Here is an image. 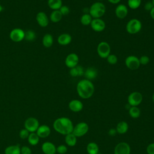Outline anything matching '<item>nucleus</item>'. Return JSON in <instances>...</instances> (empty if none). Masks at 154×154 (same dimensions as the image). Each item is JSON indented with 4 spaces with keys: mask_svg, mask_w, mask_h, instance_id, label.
<instances>
[{
    "mask_svg": "<svg viewBox=\"0 0 154 154\" xmlns=\"http://www.w3.org/2000/svg\"><path fill=\"white\" fill-rule=\"evenodd\" d=\"M76 91L79 96L82 99L90 98L94 92V85L91 81L87 79H81L76 85Z\"/></svg>",
    "mask_w": 154,
    "mask_h": 154,
    "instance_id": "obj_1",
    "label": "nucleus"
},
{
    "mask_svg": "<svg viewBox=\"0 0 154 154\" xmlns=\"http://www.w3.org/2000/svg\"><path fill=\"white\" fill-rule=\"evenodd\" d=\"M53 127L58 133L66 135L72 132L74 126L70 119L61 117L57 119L54 122Z\"/></svg>",
    "mask_w": 154,
    "mask_h": 154,
    "instance_id": "obj_2",
    "label": "nucleus"
},
{
    "mask_svg": "<svg viewBox=\"0 0 154 154\" xmlns=\"http://www.w3.org/2000/svg\"><path fill=\"white\" fill-rule=\"evenodd\" d=\"M106 12V7L101 2H96L91 4L89 8L88 13L93 19L101 18Z\"/></svg>",
    "mask_w": 154,
    "mask_h": 154,
    "instance_id": "obj_3",
    "label": "nucleus"
},
{
    "mask_svg": "<svg viewBox=\"0 0 154 154\" xmlns=\"http://www.w3.org/2000/svg\"><path fill=\"white\" fill-rule=\"evenodd\" d=\"M142 28L141 22L137 19H132L129 20L126 25V30L130 34H135L138 33Z\"/></svg>",
    "mask_w": 154,
    "mask_h": 154,
    "instance_id": "obj_4",
    "label": "nucleus"
},
{
    "mask_svg": "<svg viewBox=\"0 0 154 154\" xmlns=\"http://www.w3.org/2000/svg\"><path fill=\"white\" fill-rule=\"evenodd\" d=\"M97 53L101 58H106L111 53V47L108 43L100 42L97 46Z\"/></svg>",
    "mask_w": 154,
    "mask_h": 154,
    "instance_id": "obj_5",
    "label": "nucleus"
},
{
    "mask_svg": "<svg viewBox=\"0 0 154 154\" xmlns=\"http://www.w3.org/2000/svg\"><path fill=\"white\" fill-rule=\"evenodd\" d=\"M89 126L85 122H80L76 124L74 127L72 133L76 137H81L85 135L88 131Z\"/></svg>",
    "mask_w": 154,
    "mask_h": 154,
    "instance_id": "obj_6",
    "label": "nucleus"
},
{
    "mask_svg": "<svg viewBox=\"0 0 154 154\" xmlns=\"http://www.w3.org/2000/svg\"><path fill=\"white\" fill-rule=\"evenodd\" d=\"M143 100V95L138 91L131 93L128 97V102L131 106H137Z\"/></svg>",
    "mask_w": 154,
    "mask_h": 154,
    "instance_id": "obj_7",
    "label": "nucleus"
},
{
    "mask_svg": "<svg viewBox=\"0 0 154 154\" xmlns=\"http://www.w3.org/2000/svg\"><path fill=\"white\" fill-rule=\"evenodd\" d=\"M40 124L38 120L35 117H28L26 119L24 123L25 128L28 130L30 133L35 132L39 127Z\"/></svg>",
    "mask_w": 154,
    "mask_h": 154,
    "instance_id": "obj_8",
    "label": "nucleus"
},
{
    "mask_svg": "<svg viewBox=\"0 0 154 154\" xmlns=\"http://www.w3.org/2000/svg\"><path fill=\"white\" fill-rule=\"evenodd\" d=\"M126 66L130 70H135L139 68L140 66V63L139 61V58L135 55H129L128 56L125 61Z\"/></svg>",
    "mask_w": 154,
    "mask_h": 154,
    "instance_id": "obj_9",
    "label": "nucleus"
},
{
    "mask_svg": "<svg viewBox=\"0 0 154 154\" xmlns=\"http://www.w3.org/2000/svg\"><path fill=\"white\" fill-rule=\"evenodd\" d=\"M9 37L14 42H20L25 38V31L21 28H14L10 31Z\"/></svg>",
    "mask_w": 154,
    "mask_h": 154,
    "instance_id": "obj_10",
    "label": "nucleus"
},
{
    "mask_svg": "<svg viewBox=\"0 0 154 154\" xmlns=\"http://www.w3.org/2000/svg\"><path fill=\"white\" fill-rule=\"evenodd\" d=\"M79 57L75 53H70L68 54L65 58V65L69 69L76 67L79 63Z\"/></svg>",
    "mask_w": 154,
    "mask_h": 154,
    "instance_id": "obj_11",
    "label": "nucleus"
},
{
    "mask_svg": "<svg viewBox=\"0 0 154 154\" xmlns=\"http://www.w3.org/2000/svg\"><path fill=\"white\" fill-rule=\"evenodd\" d=\"M90 25L94 31L97 32L103 31L106 27L105 22L101 18L93 19Z\"/></svg>",
    "mask_w": 154,
    "mask_h": 154,
    "instance_id": "obj_12",
    "label": "nucleus"
},
{
    "mask_svg": "<svg viewBox=\"0 0 154 154\" xmlns=\"http://www.w3.org/2000/svg\"><path fill=\"white\" fill-rule=\"evenodd\" d=\"M130 146L126 142L118 143L114 148V154H130Z\"/></svg>",
    "mask_w": 154,
    "mask_h": 154,
    "instance_id": "obj_13",
    "label": "nucleus"
},
{
    "mask_svg": "<svg viewBox=\"0 0 154 154\" xmlns=\"http://www.w3.org/2000/svg\"><path fill=\"white\" fill-rule=\"evenodd\" d=\"M115 14L117 18L120 19H125L128 14V7L123 4H118L115 9Z\"/></svg>",
    "mask_w": 154,
    "mask_h": 154,
    "instance_id": "obj_14",
    "label": "nucleus"
},
{
    "mask_svg": "<svg viewBox=\"0 0 154 154\" xmlns=\"http://www.w3.org/2000/svg\"><path fill=\"white\" fill-rule=\"evenodd\" d=\"M36 21L37 23L41 27H46L49 23V19L48 17L47 14L43 11L38 12L35 17Z\"/></svg>",
    "mask_w": 154,
    "mask_h": 154,
    "instance_id": "obj_15",
    "label": "nucleus"
},
{
    "mask_svg": "<svg viewBox=\"0 0 154 154\" xmlns=\"http://www.w3.org/2000/svg\"><path fill=\"white\" fill-rule=\"evenodd\" d=\"M42 152L45 154H55L57 152V147L55 144L49 141L43 143L41 147Z\"/></svg>",
    "mask_w": 154,
    "mask_h": 154,
    "instance_id": "obj_16",
    "label": "nucleus"
},
{
    "mask_svg": "<svg viewBox=\"0 0 154 154\" xmlns=\"http://www.w3.org/2000/svg\"><path fill=\"white\" fill-rule=\"evenodd\" d=\"M35 132L40 138H46L51 134V129L48 125H42L39 126Z\"/></svg>",
    "mask_w": 154,
    "mask_h": 154,
    "instance_id": "obj_17",
    "label": "nucleus"
},
{
    "mask_svg": "<svg viewBox=\"0 0 154 154\" xmlns=\"http://www.w3.org/2000/svg\"><path fill=\"white\" fill-rule=\"evenodd\" d=\"M69 108L72 111L78 112L82 109L83 103L79 100L73 99L69 103Z\"/></svg>",
    "mask_w": 154,
    "mask_h": 154,
    "instance_id": "obj_18",
    "label": "nucleus"
},
{
    "mask_svg": "<svg viewBox=\"0 0 154 154\" xmlns=\"http://www.w3.org/2000/svg\"><path fill=\"white\" fill-rule=\"evenodd\" d=\"M97 74H98V72L97 69H95L94 67H88L85 70L84 76L85 77V79L91 81L97 77Z\"/></svg>",
    "mask_w": 154,
    "mask_h": 154,
    "instance_id": "obj_19",
    "label": "nucleus"
},
{
    "mask_svg": "<svg viewBox=\"0 0 154 154\" xmlns=\"http://www.w3.org/2000/svg\"><path fill=\"white\" fill-rule=\"evenodd\" d=\"M72 36L67 33H63L60 34L57 38V42L59 45L61 46H66L72 42Z\"/></svg>",
    "mask_w": 154,
    "mask_h": 154,
    "instance_id": "obj_20",
    "label": "nucleus"
},
{
    "mask_svg": "<svg viewBox=\"0 0 154 154\" xmlns=\"http://www.w3.org/2000/svg\"><path fill=\"white\" fill-rule=\"evenodd\" d=\"M54 43L53 36L49 33L44 35L42 38V44L44 47L49 48H51Z\"/></svg>",
    "mask_w": 154,
    "mask_h": 154,
    "instance_id": "obj_21",
    "label": "nucleus"
},
{
    "mask_svg": "<svg viewBox=\"0 0 154 154\" xmlns=\"http://www.w3.org/2000/svg\"><path fill=\"white\" fill-rule=\"evenodd\" d=\"M63 16L61 14L59 10H52V11L50 14L49 19L53 23H57V22H59L62 19Z\"/></svg>",
    "mask_w": 154,
    "mask_h": 154,
    "instance_id": "obj_22",
    "label": "nucleus"
},
{
    "mask_svg": "<svg viewBox=\"0 0 154 154\" xmlns=\"http://www.w3.org/2000/svg\"><path fill=\"white\" fill-rule=\"evenodd\" d=\"M76 137L72 132L66 135L65 137V142L66 144L70 147L75 146L77 142Z\"/></svg>",
    "mask_w": 154,
    "mask_h": 154,
    "instance_id": "obj_23",
    "label": "nucleus"
},
{
    "mask_svg": "<svg viewBox=\"0 0 154 154\" xmlns=\"http://www.w3.org/2000/svg\"><path fill=\"white\" fill-rule=\"evenodd\" d=\"M128 128L129 127H128V123L125 121H122V122H120L117 125L116 129L117 133L120 134H124L128 131Z\"/></svg>",
    "mask_w": 154,
    "mask_h": 154,
    "instance_id": "obj_24",
    "label": "nucleus"
},
{
    "mask_svg": "<svg viewBox=\"0 0 154 154\" xmlns=\"http://www.w3.org/2000/svg\"><path fill=\"white\" fill-rule=\"evenodd\" d=\"M48 5L52 10H58L63 5L62 0H48Z\"/></svg>",
    "mask_w": 154,
    "mask_h": 154,
    "instance_id": "obj_25",
    "label": "nucleus"
},
{
    "mask_svg": "<svg viewBox=\"0 0 154 154\" xmlns=\"http://www.w3.org/2000/svg\"><path fill=\"white\" fill-rule=\"evenodd\" d=\"M5 154H20V147L19 145H11L4 150Z\"/></svg>",
    "mask_w": 154,
    "mask_h": 154,
    "instance_id": "obj_26",
    "label": "nucleus"
},
{
    "mask_svg": "<svg viewBox=\"0 0 154 154\" xmlns=\"http://www.w3.org/2000/svg\"><path fill=\"white\" fill-rule=\"evenodd\" d=\"M99 146L94 142L89 143L87 146V151L88 154H98Z\"/></svg>",
    "mask_w": 154,
    "mask_h": 154,
    "instance_id": "obj_27",
    "label": "nucleus"
},
{
    "mask_svg": "<svg viewBox=\"0 0 154 154\" xmlns=\"http://www.w3.org/2000/svg\"><path fill=\"white\" fill-rule=\"evenodd\" d=\"M27 139L31 145L36 146L39 143L40 137L37 135L36 132H31Z\"/></svg>",
    "mask_w": 154,
    "mask_h": 154,
    "instance_id": "obj_28",
    "label": "nucleus"
},
{
    "mask_svg": "<svg viewBox=\"0 0 154 154\" xmlns=\"http://www.w3.org/2000/svg\"><path fill=\"white\" fill-rule=\"evenodd\" d=\"M92 19L93 18L89 13H84L81 16L80 18V22L82 25L84 26H88L90 25Z\"/></svg>",
    "mask_w": 154,
    "mask_h": 154,
    "instance_id": "obj_29",
    "label": "nucleus"
},
{
    "mask_svg": "<svg viewBox=\"0 0 154 154\" xmlns=\"http://www.w3.org/2000/svg\"><path fill=\"white\" fill-rule=\"evenodd\" d=\"M36 38V34L34 31L29 29L25 31V40L28 42H33Z\"/></svg>",
    "mask_w": 154,
    "mask_h": 154,
    "instance_id": "obj_30",
    "label": "nucleus"
},
{
    "mask_svg": "<svg viewBox=\"0 0 154 154\" xmlns=\"http://www.w3.org/2000/svg\"><path fill=\"white\" fill-rule=\"evenodd\" d=\"M129 114L130 116L134 119H137L141 114L140 109L137 106H131L129 109Z\"/></svg>",
    "mask_w": 154,
    "mask_h": 154,
    "instance_id": "obj_31",
    "label": "nucleus"
},
{
    "mask_svg": "<svg viewBox=\"0 0 154 154\" xmlns=\"http://www.w3.org/2000/svg\"><path fill=\"white\" fill-rule=\"evenodd\" d=\"M141 0H128V6L131 9L136 10L140 7Z\"/></svg>",
    "mask_w": 154,
    "mask_h": 154,
    "instance_id": "obj_32",
    "label": "nucleus"
},
{
    "mask_svg": "<svg viewBox=\"0 0 154 154\" xmlns=\"http://www.w3.org/2000/svg\"><path fill=\"white\" fill-rule=\"evenodd\" d=\"M107 62L111 65L116 64L118 61V58L115 54H109L106 58Z\"/></svg>",
    "mask_w": 154,
    "mask_h": 154,
    "instance_id": "obj_33",
    "label": "nucleus"
},
{
    "mask_svg": "<svg viewBox=\"0 0 154 154\" xmlns=\"http://www.w3.org/2000/svg\"><path fill=\"white\" fill-rule=\"evenodd\" d=\"M29 134L30 132L28 130H26L25 128H23L20 131L19 135L21 139L24 140L28 138Z\"/></svg>",
    "mask_w": 154,
    "mask_h": 154,
    "instance_id": "obj_34",
    "label": "nucleus"
},
{
    "mask_svg": "<svg viewBox=\"0 0 154 154\" xmlns=\"http://www.w3.org/2000/svg\"><path fill=\"white\" fill-rule=\"evenodd\" d=\"M140 65H146L150 61V58L147 55H142L139 58Z\"/></svg>",
    "mask_w": 154,
    "mask_h": 154,
    "instance_id": "obj_35",
    "label": "nucleus"
},
{
    "mask_svg": "<svg viewBox=\"0 0 154 154\" xmlns=\"http://www.w3.org/2000/svg\"><path fill=\"white\" fill-rule=\"evenodd\" d=\"M59 11L61 13L63 16H66L69 14L70 13V8L67 5H62L61 8L59 9Z\"/></svg>",
    "mask_w": 154,
    "mask_h": 154,
    "instance_id": "obj_36",
    "label": "nucleus"
},
{
    "mask_svg": "<svg viewBox=\"0 0 154 154\" xmlns=\"http://www.w3.org/2000/svg\"><path fill=\"white\" fill-rule=\"evenodd\" d=\"M67 151V147L66 146L61 144L57 147V152L59 154H65Z\"/></svg>",
    "mask_w": 154,
    "mask_h": 154,
    "instance_id": "obj_37",
    "label": "nucleus"
},
{
    "mask_svg": "<svg viewBox=\"0 0 154 154\" xmlns=\"http://www.w3.org/2000/svg\"><path fill=\"white\" fill-rule=\"evenodd\" d=\"M31 153L32 151L29 147L24 146L20 147V154H31Z\"/></svg>",
    "mask_w": 154,
    "mask_h": 154,
    "instance_id": "obj_38",
    "label": "nucleus"
},
{
    "mask_svg": "<svg viewBox=\"0 0 154 154\" xmlns=\"http://www.w3.org/2000/svg\"><path fill=\"white\" fill-rule=\"evenodd\" d=\"M69 74L72 77L78 76V70H77V69H76V66L75 67L70 69Z\"/></svg>",
    "mask_w": 154,
    "mask_h": 154,
    "instance_id": "obj_39",
    "label": "nucleus"
},
{
    "mask_svg": "<svg viewBox=\"0 0 154 154\" xmlns=\"http://www.w3.org/2000/svg\"><path fill=\"white\" fill-rule=\"evenodd\" d=\"M146 151L148 154H154V143H150L147 146Z\"/></svg>",
    "mask_w": 154,
    "mask_h": 154,
    "instance_id": "obj_40",
    "label": "nucleus"
},
{
    "mask_svg": "<svg viewBox=\"0 0 154 154\" xmlns=\"http://www.w3.org/2000/svg\"><path fill=\"white\" fill-rule=\"evenodd\" d=\"M153 5L152 2V1H147L145 4H144V8L145 10L146 11H150L151 10V9L153 7Z\"/></svg>",
    "mask_w": 154,
    "mask_h": 154,
    "instance_id": "obj_41",
    "label": "nucleus"
},
{
    "mask_svg": "<svg viewBox=\"0 0 154 154\" xmlns=\"http://www.w3.org/2000/svg\"><path fill=\"white\" fill-rule=\"evenodd\" d=\"M76 69H77L78 73V76H84V71H85L84 69V68H83L81 66L78 65V66H76Z\"/></svg>",
    "mask_w": 154,
    "mask_h": 154,
    "instance_id": "obj_42",
    "label": "nucleus"
},
{
    "mask_svg": "<svg viewBox=\"0 0 154 154\" xmlns=\"http://www.w3.org/2000/svg\"><path fill=\"white\" fill-rule=\"evenodd\" d=\"M117 131L116 129H114V128H111L109 131H108V134L110 136H115L116 134H117Z\"/></svg>",
    "mask_w": 154,
    "mask_h": 154,
    "instance_id": "obj_43",
    "label": "nucleus"
},
{
    "mask_svg": "<svg viewBox=\"0 0 154 154\" xmlns=\"http://www.w3.org/2000/svg\"><path fill=\"white\" fill-rule=\"evenodd\" d=\"M107 1L112 4H118L121 1V0H107Z\"/></svg>",
    "mask_w": 154,
    "mask_h": 154,
    "instance_id": "obj_44",
    "label": "nucleus"
},
{
    "mask_svg": "<svg viewBox=\"0 0 154 154\" xmlns=\"http://www.w3.org/2000/svg\"><path fill=\"white\" fill-rule=\"evenodd\" d=\"M150 13V16L152 17V19H153L154 20V7L151 9V10L149 11Z\"/></svg>",
    "mask_w": 154,
    "mask_h": 154,
    "instance_id": "obj_45",
    "label": "nucleus"
},
{
    "mask_svg": "<svg viewBox=\"0 0 154 154\" xmlns=\"http://www.w3.org/2000/svg\"><path fill=\"white\" fill-rule=\"evenodd\" d=\"M2 10H3V7H2V6L1 5V4H0V13L2 11Z\"/></svg>",
    "mask_w": 154,
    "mask_h": 154,
    "instance_id": "obj_46",
    "label": "nucleus"
},
{
    "mask_svg": "<svg viewBox=\"0 0 154 154\" xmlns=\"http://www.w3.org/2000/svg\"><path fill=\"white\" fill-rule=\"evenodd\" d=\"M152 100H153V102H154V93H153V95H152Z\"/></svg>",
    "mask_w": 154,
    "mask_h": 154,
    "instance_id": "obj_47",
    "label": "nucleus"
},
{
    "mask_svg": "<svg viewBox=\"0 0 154 154\" xmlns=\"http://www.w3.org/2000/svg\"><path fill=\"white\" fill-rule=\"evenodd\" d=\"M152 1V4H153V6H154V0H152L151 1Z\"/></svg>",
    "mask_w": 154,
    "mask_h": 154,
    "instance_id": "obj_48",
    "label": "nucleus"
},
{
    "mask_svg": "<svg viewBox=\"0 0 154 154\" xmlns=\"http://www.w3.org/2000/svg\"><path fill=\"white\" fill-rule=\"evenodd\" d=\"M98 2H100V1H103V0H97Z\"/></svg>",
    "mask_w": 154,
    "mask_h": 154,
    "instance_id": "obj_49",
    "label": "nucleus"
}]
</instances>
